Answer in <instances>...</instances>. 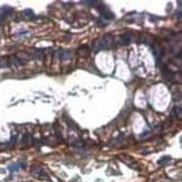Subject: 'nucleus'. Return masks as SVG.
Segmentation results:
<instances>
[{
	"instance_id": "4",
	"label": "nucleus",
	"mask_w": 182,
	"mask_h": 182,
	"mask_svg": "<svg viewBox=\"0 0 182 182\" xmlns=\"http://www.w3.org/2000/svg\"><path fill=\"white\" fill-rule=\"evenodd\" d=\"M23 15L26 17V18L30 19V18H33V17H34V11H33V10H30V9H26V10H24Z\"/></svg>"
},
{
	"instance_id": "3",
	"label": "nucleus",
	"mask_w": 182,
	"mask_h": 182,
	"mask_svg": "<svg viewBox=\"0 0 182 182\" xmlns=\"http://www.w3.org/2000/svg\"><path fill=\"white\" fill-rule=\"evenodd\" d=\"M25 167V165L23 164H19V163H16V164H13V165H10L8 169L11 171V172H14V171H17V170H19V169H23Z\"/></svg>"
},
{
	"instance_id": "1",
	"label": "nucleus",
	"mask_w": 182,
	"mask_h": 182,
	"mask_svg": "<svg viewBox=\"0 0 182 182\" xmlns=\"http://www.w3.org/2000/svg\"><path fill=\"white\" fill-rule=\"evenodd\" d=\"M113 45V38L110 36H105L102 38L97 40L93 43V49L94 51H100V49H108Z\"/></svg>"
},
{
	"instance_id": "2",
	"label": "nucleus",
	"mask_w": 182,
	"mask_h": 182,
	"mask_svg": "<svg viewBox=\"0 0 182 182\" xmlns=\"http://www.w3.org/2000/svg\"><path fill=\"white\" fill-rule=\"evenodd\" d=\"M129 42H131V37H129L128 34H124V35L120 36V43L123 45H127Z\"/></svg>"
}]
</instances>
